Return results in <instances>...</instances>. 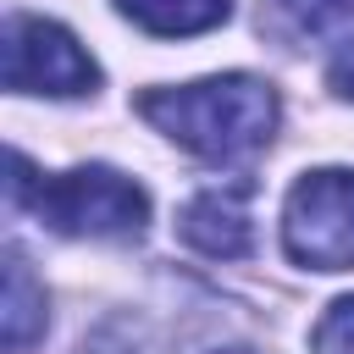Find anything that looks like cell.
Listing matches in <instances>:
<instances>
[{"instance_id": "277c9868", "label": "cell", "mask_w": 354, "mask_h": 354, "mask_svg": "<svg viewBox=\"0 0 354 354\" xmlns=\"http://www.w3.org/2000/svg\"><path fill=\"white\" fill-rule=\"evenodd\" d=\"M0 72L11 94H88L100 83L94 55L50 17H6L0 39Z\"/></svg>"}, {"instance_id": "30bf717a", "label": "cell", "mask_w": 354, "mask_h": 354, "mask_svg": "<svg viewBox=\"0 0 354 354\" xmlns=\"http://www.w3.org/2000/svg\"><path fill=\"white\" fill-rule=\"evenodd\" d=\"M326 77H332V88H337L343 100H354V44H348V50L332 61V72H326Z\"/></svg>"}, {"instance_id": "8992f818", "label": "cell", "mask_w": 354, "mask_h": 354, "mask_svg": "<svg viewBox=\"0 0 354 354\" xmlns=\"http://www.w3.org/2000/svg\"><path fill=\"white\" fill-rule=\"evenodd\" d=\"M116 11L155 39H188L221 28L232 17V0H116Z\"/></svg>"}, {"instance_id": "52a82bcc", "label": "cell", "mask_w": 354, "mask_h": 354, "mask_svg": "<svg viewBox=\"0 0 354 354\" xmlns=\"http://www.w3.org/2000/svg\"><path fill=\"white\" fill-rule=\"evenodd\" d=\"M0 321H6V348L11 354H22L44 332V293H39L22 254H11V266H6V315Z\"/></svg>"}, {"instance_id": "9c48e42d", "label": "cell", "mask_w": 354, "mask_h": 354, "mask_svg": "<svg viewBox=\"0 0 354 354\" xmlns=\"http://www.w3.org/2000/svg\"><path fill=\"white\" fill-rule=\"evenodd\" d=\"M310 354H354V299H337V304L315 321Z\"/></svg>"}, {"instance_id": "6da1fadb", "label": "cell", "mask_w": 354, "mask_h": 354, "mask_svg": "<svg viewBox=\"0 0 354 354\" xmlns=\"http://www.w3.org/2000/svg\"><path fill=\"white\" fill-rule=\"evenodd\" d=\"M138 116L155 133H166L171 144H183L188 155L232 166V160H249L271 144L282 105H277V88L266 77L221 72V77L138 94Z\"/></svg>"}, {"instance_id": "3957f363", "label": "cell", "mask_w": 354, "mask_h": 354, "mask_svg": "<svg viewBox=\"0 0 354 354\" xmlns=\"http://www.w3.org/2000/svg\"><path fill=\"white\" fill-rule=\"evenodd\" d=\"M282 249L304 271H348L354 266V171L321 166L288 188Z\"/></svg>"}, {"instance_id": "ba28073f", "label": "cell", "mask_w": 354, "mask_h": 354, "mask_svg": "<svg viewBox=\"0 0 354 354\" xmlns=\"http://www.w3.org/2000/svg\"><path fill=\"white\" fill-rule=\"evenodd\" d=\"M271 17L299 33V39H321V33H343L354 22V0H266Z\"/></svg>"}, {"instance_id": "5b68a950", "label": "cell", "mask_w": 354, "mask_h": 354, "mask_svg": "<svg viewBox=\"0 0 354 354\" xmlns=\"http://www.w3.org/2000/svg\"><path fill=\"white\" fill-rule=\"evenodd\" d=\"M249 183H216V188H199L183 216H177V232L188 249L210 254V260H243L254 249V216H249Z\"/></svg>"}, {"instance_id": "7a4b0ae2", "label": "cell", "mask_w": 354, "mask_h": 354, "mask_svg": "<svg viewBox=\"0 0 354 354\" xmlns=\"http://www.w3.org/2000/svg\"><path fill=\"white\" fill-rule=\"evenodd\" d=\"M11 205H28L61 238H138L149 221V194L111 166H72L61 177H33L28 155H11Z\"/></svg>"}]
</instances>
